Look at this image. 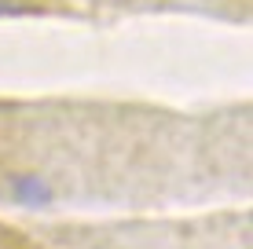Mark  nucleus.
Masks as SVG:
<instances>
[{
	"instance_id": "obj_1",
	"label": "nucleus",
	"mask_w": 253,
	"mask_h": 249,
	"mask_svg": "<svg viewBox=\"0 0 253 249\" xmlns=\"http://www.w3.org/2000/svg\"><path fill=\"white\" fill-rule=\"evenodd\" d=\"M15 11H30V7H19V4H0V15H15Z\"/></svg>"
}]
</instances>
